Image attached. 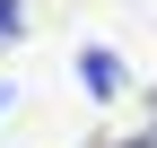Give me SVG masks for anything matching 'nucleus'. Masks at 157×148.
Segmentation results:
<instances>
[{"mask_svg": "<svg viewBox=\"0 0 157 148\" xmlns=\"http://www.w3.org/2000/svg\"><path fill=\"white\" fill-rule=\"evenodd\" d=\"M78 79H87V96H122V61H113V52H78Z\"/></svg>", "mask_w": 157, "mask_h": 148, "instance_id": "nucleus-1", "label": "nucleus"}, {"mask_svg": "<svg viewBox=\"0 0 157 148\" xmlns=\"http://www.w3.org/2000/svg\"><path fill=\"white\" fill-rule=\"evenodd\" d=\"M0 105H9V87H0Z\"/></svg>", "mask_w": 157, "mask_h": 148, "instance_id": "nucleus-4", "label": "nucleus"}, {"mask_svg": "<svg viewBox=\"0 0 157 148\" xmlns=\"http://www.w3.org/2000/svg\"><path fill=\"white\" fill-rule=\"evenodd\" d=\"M17 26H26V9H17V0H0V44H9Z\"/></svg>", "mask_w": 157, "mask_h": 148, "instance_id": "nucleus-2", "label": "nucleus"}, {"mask_svg": "<svg viewBox=\"0 0 157 148\" xmlns=\"http://www.w3.org/2000/svg\"><path fill=\"white\" fill-rule=\"evenodd\" d=\"M122 148H157V131H140V139H122Z\"/></svg>", "mask_w": 157, "mask_h": 148, "instance_id": "nucleus-3", "label": "nucleus"}]
</instances>
